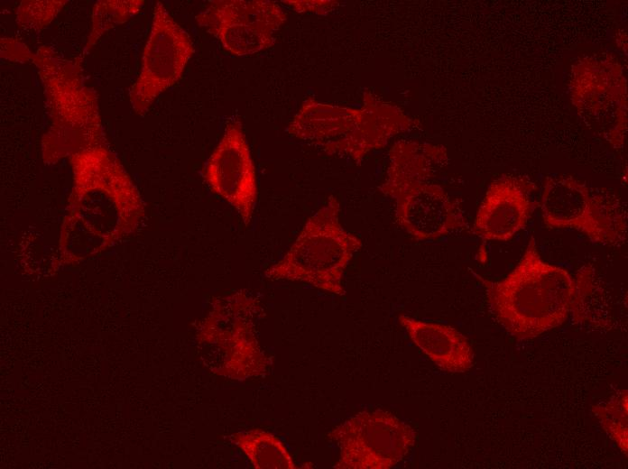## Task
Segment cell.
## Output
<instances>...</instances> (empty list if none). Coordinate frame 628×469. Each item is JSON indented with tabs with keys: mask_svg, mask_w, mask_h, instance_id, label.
<instances>
[{
	"mask_svg": "<svg viewBox=\"0 0 628 469\" xmlns=\"http://www.w3.org/2000/svg\"><path fill=\"white\" fill-rule=\"evenodd\" d=\"M481 282L489 309L513 337L531 339L563 325L570 317L585 319L594 271L586 266L572 275L545 262L531 237L514 269L500 280L473 271Z\"/></svg>",
	"mask_w": 628,
	"mask_h": 469,
	"instance_id": "6da1fadb",
	"label": "cell"
},
{
	"mask_svg": "<svg viewBox=\"0 0 628 469\" xmlns=\"http://www.w3.org/2000/svg\"><path fill=\"white\" fill-rule=\"evenodd\" d=\"M41 79L50 126L42 137L45 162L106 147L97 92L82 75V58L68 60L51 47L37 49L32 61Z\"/></svg>",
	"mask_w": 628,
	"mask_h": 469,
	"instance_id": "7a4b0ae2",
	"label": "cell"
},
{
	"mask_svg": "<svg viewBox=\"0 0 628 469\" xmlns=\"http://www.w3.org/2000/svg\"><path fill=\"white\" fill-rule=\"evenodd\" d=\"M442 148L403 144L392 152L390 177L384 185L396 203L395 219L418 241H434L468 227L459 206L427 179L445 157Z\"/></svg>",
	"mask_w": 628,
	"mask_h": 469,
	"instance_id": "3957f363",
	"label": "cell"
},
{
	"mask_svg": "<svg viewBox=\"0 0 628 469\" xmlns=\"http://www.w3.org/2000/svg\"><path fill=\"white\" fill-rule=\"evenodd\" d=\"M362 246V240L343 226L340 205L330 197L306 220L288 251L265 270L264 276L344 296V273Z\"/></svg>",
	"mask_w": 628,
	"mask_h": 469,
	"instance_id": "277c9868",
	"label": "cell"
},
{
	"mask_svg": "<svg viewBox=\"0 0 628 469\" xmlns=\"http://www.w3.org/2000/svg\"><path fill=\"white\" fill-rule=\"evenodd\" d=\"M260 310L258 299L244 290L214 299L198 335L213 373L242 382L266 372L268 358L255 330Z\"/></svg>",
	"mask_w": 628,
	"mask_h": 469,
	"instance_id": "5b68a950",
	"label": "cell"
},
{
	"mask_svg": "<svg viewBox=\"0 0 628 469\" xmlns=\"http://www.w3.org/2000/svg\"><path fill=\"white\" fill-rule=\"evenodd\" d=\"M540 213L547 228L577 230L606 246H621L626 241L627 215L620 201L590 189L573 176L546 179Z\"/></svg>",
	"mask_w": 628,
	"mask_h": 469,
	"instance_id": "8992f818",
	"label": "cell"
},
{
	"mask_svg": "<svg viewBox=\"0 0 628 469\" xmlns=\"http://www.w3.org/2000/svg\"><path fill=\"white\" fill-rule=\"evenodd\" d=\"M339 450L337 469H391L401 463L416 443L414 428L381 409L360 411L327 435Z\"/></svg>",
	"mask_w": 628,
	"mask_h": 469,
	"instance_id": "52a82bcc",
	"label": "cell"
},
{
	"mask_svg": "<svg viewBox=\"0 0 628 469\" xmlns=\"http://www.w3.org/2000/svg\"><path fill=\"white\" fill-rule=\"evenodd\" d=\"M194 53L189 33L158 1L143 51L141 70L129 90L134 112L143 115L157 97L176 84Z\"/></svg>",
	"mask_w": 628,
	"mask_h": 469,
	"instance_id": "ba28073f",
	"label": "cell"
},
{
	"mask_svg": "<svg viewBox=\"0 0 628 469\" xmlns=\"http://www.w3.org/2000/svg\"><path fill=\"white\" fill-rule=\"evenodd\" d=\"M198 25L235 56H250L270 48L285 20L278 4L268 0H214L195 17Z\"/></svg>",
	"mask_w": 628,
	"mask_h": 469,
	"instance_id": "9c48e42d",
	"label": "cell"
},
{
	"mask_svg": "<svg viewBox=\"0 0 628 469\" xmlns=\"http://www.w3.org/2000/svg\"><path fill=\"white\" fill-rule=\"evenodd\" d=\"M570 93L584 117L604 127L607 141L623 147L626 130V83L620 64L589 57L572 68Z\"/></svg>",
	"mask_w": 628,
	"mask_h": 469,
	"instance_id": "30bf717a",
	"label": "cell"
},
{
	"mask_svg": "<svg viewBox=\"0 0 628 469\" xmlns=\"http://www.w3.org/2000/svg\"><path fill=\"white\" fill-rule=\"evenodd\" d=\"M202 175L210 189L233 207L248 226L258 198V185L255 165L238 118L226 122Z\"/></svg>",
	"mask_w": 628,
	"mask_h": 469,
	"instance_id": "8fae6325",
	"label": "cell"
},
{
	"mask_svg": "<svg viewBox=\"0 0 628 469\" xmlns=\"http://www.w3.org/2000/svg\"><path fill=\"white\" fill-rule=\"evenodd\" d=\"M74 187L70 207L80 203L90 192L107 196L121 214L135 219L143 213L139 192L118 160L106 147H95L70 155Z\"/></svg>",
	"mask_w": 628,
	"mask_h": 469,
	"instance_id": "7c38bea8",
	"label": "cell"
},
{
	"mask_svg": "<svg viewBox=\"0 0 628 469\" xmlns=\"http://www.w3.org/2000/svg\"><path fill=\"white\" fill-rule=\"evenodd\" d=\"M534 185L524 177L494 180L476 212L472 233L486 241H509L525 228L533 211Z\"/></svg>",
	"mask_w": 628,
	"mask_h": 469,
	"instance_id": "4fadbf2b",
	"label": "cell"
},
{
	"mask_svg": "<svg viewBox=\"0 0 628 469\" xmlns=\"http://www.w3.org/2000/svg\"><path fill=\"white\" fill-rule=\"evenodd\" d=\"M398 320L411 341L441 371L463 373L474 366V350L467 338L455 327L406 315H400Z\"/></svg>",
	"mask_w": 628,
	"mask_h": 469,
	"instance_id": "5bb4252c",
	"label": "cell"
},
{
	"mask_svg": "<svg viewBox=\"0 0 628 469\" xmlns=\"http://www.w3.org/2000/svg\"><path fill=\"white\" fill-rule=\"evenodd\" d=\"M229 438L255 469L297 468L283 441L269 431L251 428L236 432Z\"/></svg>",
	"mask_w": 628,
	"mask_h": 469,
	"instance_id": "9a60e30c",
	"label": "cell"
},
{
	"mask_svg": "<svg viewBox=\"0 0 628 469\" xmlns=\"http://www.w3.org/2000/svg\"><path fill=\"white\" fill-rule=\"evenodd\" d=\"M144 5L143 0H100L91 13V29L85 49L89 50L109 30L132 19Z\"/></svg>",
	"mask_w": 628,
	"mask_h": 469,
	"instance_id": "2e32d148",
	"label": "cell"
},
{
	"mask_svg": "<svg viewBox=\"0 0 628 469\" xmlns=\"http://www.w3.org/2000/svg\"><path fill=\"white\" fill-rule=\"evenodd\" d=\"M601 428L627 456L628 451V394L620 390L606 400L592 408Z\"/></svg>",
	"mask_w": 628,
	"mask_h": 469,
	"instance_id": "e0dca14e",
	"label": "cell"
},
{
	"mask_svg": "<svg viewBox=\"0 0 628 469\" xmlns=\"http://www.w3.org/2000/svg\"><path fill=\"white\" fill-rule=\"evenodd\" d=\"M67 0H23L16 9V23L24 31L39 32L56 18Z\"/></svg>",
	"mask_w": 628,
	"mask_h": 469,
	"instance_id": "ac0fdd59",
	"label": "cell"
},
{
	"mask_svg": "<svg viewBox=\"0 0 628 469\" xmlns=\"http://www.w3.org/2000/svg\"><path fill=\"white\" fill-rule=\"evenodd\" d=\"M0 43L2 59L18 63L32 61L34 53L20 39L1 38Z\"/></svg>",
	"mask_w": 628,
	"mask_h": 469,
	"instance_id": "d6986e66",
	"label": "cell"
}]
</instances>
